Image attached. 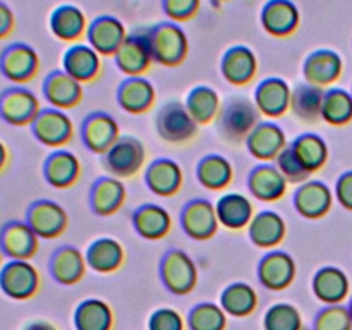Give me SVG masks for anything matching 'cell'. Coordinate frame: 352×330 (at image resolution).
<instances>
[{"mask_svg": "<svg viewBox=\"0 0 352 330\" xmlns=\"http://www.w3.org/2000/svg\"><path fill=\"white\" fill-rule=\"evenodd\" d=\"M153 62L165 67H177L189 54V40L182 26L174 21H162L144 28Z\"/></svg>", "mask_w": 352, "mask_h": 330, "instance_id": "cell-1", "label": "cell"}, {"mask_svg": "<svg viewBox=\"0 0 352 330\" xmlns=\"http://www.w3.org/2000/svg\"><path fill=\"white\" fill-rule=\"evenodd\" d=\"M260 110L254 100L246 96H232L220 109L217 117V129L229 143H243L251 131L261 122Z\"/></svg>", "mask_w": 352, "mask_h": 330, "instance_id": "cell-2", "label": "cell"}, {"mask_svg": "<svg viewBox=\"0 0 352 330\" xmlns=\"http://www.w3.org/2000/svg\"><path fill=\"white\" fill-rule=\"evenodd\" d=\"M41 277L30 260H9L0 268V291L14 301H28L40 292Z\"/></svg>", "mask_w": 352, "mask_h": 330, "instance_id": "cell-3", "label": "cell"}, {"mask_svg": "<svg viewBox=\"0 0 352 330\" xmlns=\"http://www.w3.org/2000/svg\"><path fill=\"white\" fill-rule=\"evenodd\" d=\"M40 55L24 41L9 43L0 52V74L17 86L33 81L40 72Z\"/></svg>", "mask_w": 352, "mask_h": 330, "instance_id": "cell-4", "label": "cell"}, {"mask_svg": "<svg viewBox=\"0 0 352 330\" xmlns=\"http://www.w3.org/2000/svg\"><path fill=\"white\" fill-rule=\"evenodd\" d=\"M146 162V148L138 138L120 136L103 155V167L112 177H134Z\"/></svg>", "mask_w": 352, "mask_h": 330, "instance_id": "cell-5", "label": "cell"}, {"mask_svg": "<svg viewBox=\"0 0 352 330\" xmlns=\"http://www.w3.org/2000/svg\"><path fill=\"white\" fill-rule=\"evenodd\" d=\"M160 278L172 294L186 296L198 284V268L186 251L170 250L160 261Z\"/></svg>", "mask_w": 352, "mask_h": 330, "instance_id": "cell-6", "label": "cell"}, {"mask_svg": "<svg viewBox=\"0 0 352 330\" xmlns=\"http://www.w3.org/2000/svg\"><path fill=\"white\" fill-rule=\"evenodd\" d=\"M30 127L38 143H41L43 146L54 148V150L64 148L74 138L72 119L64 110L54 109V107L41 109Z\"/></svg>", "mask_w": 352, "mask_h": 330, "instance_id": "cell-7", "label": "cell"}, {"mask_svg": "<svg viewBox=\"0 0 352 330\" xmlns=\"http://www.w3.org/2000/svg\"><path fill=\"white\" fill-rule=\"evenodd\" d=\"M40 110V100L26 86L14 85L0 93V119L9 126H31Z\"/></svg>", "mask_w": 352, "mask_h": 330, "instance_id": "cell-8", "label": "cell"}, {"mask_svg": "<svg viewBox=\"0 0 352 330\" xmlns=\"http://www.w3.org/2000/svg\"><path fill=\"white\" fill-rule=\"evenodd\" d=\"M155 127L158 136L167 143H186L192 140L198 131V124L186 109V103L172 100L167 102L155 117Z\"/></svg>", "mask_w": 352, "mask_h": 330, "instance_id": "cell-9", "label": "cell"}, {"mask_svg": "<svg viewBox=\"0 0 352 330\" xmlns=\"http://www.w3.org/2000/svg\"><path fill=\"white\" fill-rule=\"evenodd\" d=\"M26 223L40 239H57L69 226L64 206L52 199H36L26 210Z\"/></svg>", "mask_w": 352, "mask_h": 330, "instance_id": "cell-10", "label": "cell"}, {"mask_svg": "<svg viewBox=\"0 0 352 330\" xmlns=\"http://www.w3.org/2000/svg\"><path fill=\"white\" fill-rule=\"evenodd\" d=\"M113 60H116L117 69L127 78L143 76L144 72L150 71L151 64H153V55H151L144 28L127 34L126 41L113 55Z\"/></svg>", "mask_w": 352, "mask_h": 330, "instance_id": "cell-11", "label": "cell"}, {"mask_svg": "<svg viewBox=\"0 0 352 330\" xmlns=\"http://www.w3.org/2000/svg\"><path fill=\"white\" fill-rule=\"evenodd\" d=\"M38 248L40 237L26 220H9L0 227V251L7 260H31Z\"/></svg>", "mask_w": 352, "mask_h": 330, "instance_id": "cell-12", "label": "cell"}, {"mask_svg": "<svg viewBox=\"0 0 352 330\" xmlns=\"http://www.w3.org/2000/svg\"><path fill=\"white\" fill-rule=\"evenodd\" d=\"M215 205L208 199L196 198L186 203L181 212V227L186 236L195 241H208L219 230Z\"/></svg>", "mask_w": 352, "mask_h": 330, "instance_id": "cell-13", "label": "cell"}, {"mask_svg": "<svg viewBox=\"0 0 352 330\" xmlns=\"http://www.w3.org/2000/svg\"><path fill=\"white\" fill-rule=\"evenodd\" d=\"M127 31L122 21L110 14H102L88 24L86 40L102 57H113L126 41Z\"/></svg>", "mask_w": 352, "mask_h": 330, "instance_id": "cell-14", "label": "cell"}, {"mask_svg": "<svg viewBox=\"0 0 352 330\" xmlns=\"http://www.w3.org/2000/svg\"><path fill=\"white\" fill-rule=\"evenodd\" d=\"M246 148L261 164H272L287 148V136L277 122L261 120L248 136Z\"/></svg>", "mask_w": 352, "mask_h": 330, "instance_id": "cell-15", "label": "cell"}, {"mask_svg": "<svg viewBox=\"0 0 352 330\" xmlns=\"http://www.w3.org/2000/svg\"><path fill=\"white\" fill-rule=\"evenodd\" d=\"M296 267L294 258L280 250H272L258 263V280L268 291H284L294 282Z\"/></svg>", "mask_w": 352, "mask_h": 330, "instance_id": "cell-16", "label": "cell"}, {"mask_svg": "<svg viewBox=\"0 0 352 330\" xmlns=\"http://www.w3.org/2000/svg\"><path fill=\"white\" fill-rule=\"evenodd\" d=\"M344 72V60L332 48H318L313 50L302 64L305 81L313 86H332L340 79Z\"/></svg>", "mask_w": 352, "mask_h": 330, "instance_id": "cell-17", "label": "cell"}, {"mask_svg": "<svg viewBox=\"0 0 352 330\" xmlns=\"http://www.w3.org/2000/svg\"><path fill=\"white\" fill-rule=\"evenodd\" d=\"M119 138V124L109 113L93 112L82 120L81 140L91 153L105 155Z\"/></svg>", "mask_w": 352, "mask_h": 330, "instance_id": "cell-18", "label": "cell"}, {"mask_svg": "<svg viewBox=\"0 0 352 330\" xmlns=\"http://www.w3.org/2000/svg\"><path fill=\"white\" fill-rule=\"evenodd\" d=\"M260 23L270 36L285 38L299 28L301 12L292 0H267L261 7Z\"/></svg>", "mask_w": 352, "mask_h": 330, "instance_id": "cell-19", "label": "cell"}, {"mask_svg": "<svg viewBox=\"0 0 352 330\" xmlns=\"http://www.w3.org/2000/svg\"><path fill=\"white\" fill-rule=\"evenodd\" d=\"M294 208L301 217L308 220H318L330 212L333 205V192L325 182L308 179L299 184L294 192Z\"/></svg>", "mask_w": 352, "mask_h": 330, "instance_id": "cell-20", "label": "cell"}, {"mask_svg": "<svg viewBox=\"0 0 352 330\" xmlns=\"http://www.w3.org/2000/svg\"><path fill=\"white\" fill-rule=\"evenodd\" d=\"M41 93L50 107L58 110L74 109L82 102V95H85L81 82L76 81L62 69L48 72L41 85Z\"/></svg>", "mask_w": 352, "mask_h": 330, "instance_id": "cell-21", "label": "cell"}, {"mask_svg": "<svg viewBox=\"0 0 352 330\" xmlns=\"http://www.w3.org/2000/svg\"><path fill=\"white\" fill-rule=\"evenodd\" d=\"M291 96L292 88L289 82L277 76L265 78L263 81L258 82L254 89V103L261 116L268 119H277L284 116L291 109Z\"/></svg>", "mask_w": 352, "mask_h": 330, "instance_id": "cell-22", "label": "cell"}, {"mask_svg": "<svg viewBox=\"0 0 352 330\" xmlns=\"http://www.w3.org/2000/svg\"><path fill=\"white\" fill-rule=\"evenodd\" d=\"M220 72L232 86H244L256 78L258 57L246 45H234L227 48L220 60Z\"/></svg>", "mask_w": 352, "mask_h": 330, "instance_id": "cell-23", "label": "cell"}, {"mask_svg": "<svg viewBox=\"0 0 352 330\" xmlns=\"http://www.w3.org/2000/svg\"><path fill=\"white\" fill-rule=\"evenodd\" d=\"M62 71L81 85L95 81L102 72V55L88 43H72L62 55Z\"/></svg>", "mask_w": 352, "mask_h": 330, "instance_id": "cell-24", "label": "cell"}, {"mask_svg": "<svg viewBox=\"0 0 352 330\" xmlns=\"http://www.w3.org/2000/svg\"><path fill=\"white\" fill-rule=\"evenodd\" d=\"M287 179L280 174L275 164H260L248 175V189L263 203H274L287 192Z\"/></svg>", "mask_w": 352, "mask_h": 330, "instance_id": "cell-25", "label": "cell"}, {"mask_svg": "<svg viewBox=\"0 0 352 330\" xmlns=\"http://www.w3.org/2000/svg\"><path fill=\"white\" fill-rule=\"evenodd\" d=\"M48 28L57 40L65 43H78L88 30V21L81 7L74 3H62L52 10Z\"/></svg>", "mask_w": 352, "mask_h": 330, "instance_id": "cell-26", "label": "cell"}, {"mask_svg": "<svg viewBox=\"0 0 352 330\" xmlns=\"http://www.w3.org/2000/svg\"><path fill=\"white\" fill-rule=\"evenodd\" d=\"M144 182L153 195L168 198L179 192L184 182V174L181 165L172 158H157L146 167Z\"/></svg>", "mask_w": 352, "mask_h": 330, "instance_id": "cell-27", "label": "cell"}, {"mask_svg": "<svg viewBox=\"0 0 352 330\" xmlns=\"http://www.w3.org/2000/svg\"><path fill=\"white\" fill-rule=\"evenodd\" d=\"M81 175V162L72 151L54 150L43 162V177L52 188L67 189L78 182Z\"/></svg>", "mask_w": 352, "mask_h": 330, "instance_id": "cell-28", "label": "cell"}, {"mask_svg": "<svg viewBox=\"0 0 352 330\" xmlns=\"http://www.w3.org/2000/svg\"><path fill=\"white\" fill-rule=\"evenodd\" d=\"M285 234H287V226L284 217L274 210H261L254 213L253 220L248 226V236L251 243L265 250L277 248L285 239Z\"/></svg>", "mask_w": 352, "mask_h": 330, "instance_id": "cell-29", "label": "cell"}, {"mask_svg": "<svg viewBox=\"0 0 352 330\" xmlns=\"http://www.w3.org/2000/svg\"><path fill=\"white\" fill-rule=\"evenodd\" d=\"M86 258L76 246H60L52 253L48 270L55 282L62 285H74L85 278Z\"/></svg>", "mask_w": 352, "mask_h": 330, "instance_id": "cell-30", "label": "cell"}, {"mask_svg": "<svg viewBox=\"0 0 352 330\" xmlns=\"http://www.w3.org/2000/svg\"><path fill=\"white\" fill-rule=\"evenodd\" d=\"M157 100L155 86L143 76L126 78L117 88V103L122 110L133 116L148 112Z\"/></svg>", "mask_w": 352, "mask_h": 330, "instance_id": "cell-31", "label": "cell"}, {"mask_svg": "<svg viewBox=\"0 0 352 330\" xmlns=\"http://www.w3.org/2000/svg\"><path fill=\"white\" fill-rule=\"evenodd\" d=\"M127 189L120 179L107 175L93 182L89 191V206L100 217H110L119 212L126 203Z\"/></svg>", "mask_w": 352, "mask_h": 330, "instance_id": "cell-32", "label": "cell"}, {"mask_svg": "<svg viewBox=\"0 0 352 330\" xmlns=\"http://www.w3.org/2000/svg\"><path fill=\"white\" fill-rule=\"evenodd\" d=\"M219 223L229 230L248 229L254 217V206L243 192H226L215 203Z\"/></svg>", "mask_w": 352, "mask_h": 330, "instance_id": "cell-33", "label": "cell"}, {"mask_svg": "<svg viewBox=\"0 0 352 330\" xmlns=\"http://www.w3.org/2000/svg\"><path fill=\"white\" fill-rule=\"evenodd\" d=\"M351 282L339 267H323L313 277V292L316 299L330 305H342L349 296Z\"/></svg>", "mask_w": 352, "mask_h": 330, "instance_id": "cell-34", "label": "cell"}, {"mask_svg": "<svg viewBox=\"0 0 352 330\" xmlns=\"http://www.w3.org/2000/svg\"><path fill=\"white\" fill-rule=\"evenodd\" d=\"M133 227L143 239H164L172 229V217L164 206L157 203H146L133 213Z\"/></svg>", "mask_w": 352, "mask_h": 330, "instance_id": "cell-35", "label": "cell"}, {"mask_svg": "<svg viewBox=\"0 0 352 330\" xmlns=\"http://www.w3.org/2000/svg\"><path fill=\"white\" fill-rule=\"evenodd\" d=\"M86 263L96 274H113L124 265L126 251L113 237H98L88 246L85 253Z\"/></svg>", "mask_w": 352, "mask_h": 330, "instance_id": "cell-36", "label": "cell"}, {"mask_svg": "<svg viewBox=\"0 0 352 330\" xmlns=\"http://www.w3.org/2000/svg\"><path fill=\"white\" fill-rule=\"evenodd\" d=\"M258 292L253 285L246 282H232L227 285L220 296V306L223 311L234 318H246L253 315L258 308Z\"/></svg>", "mask_w": 352, "mask_h": 330, "instance_id": "cell-37", "label": "cell"}, {"mask_svg": "<svg viewBox=\"0 0 352 330\" xmlns=\"http://www.w3.org/2000/svg\"><path fill=\"white\" fill-rule=\"evenodd\" d=\"M196 177L205 189L210 191H222L229 188L234 181V167L222 155H206L198 162Z\"/></svg>", "mask_w": 352, "mask_h": 330, "instance_id": "cell-38", "label": "cell"}, {"mask_svg": "<svg viewBox=\"0 0 352 330\" xmlns=\"http://www.w3.org/2000/svg\"><path fill=\"white\" fill-rule=\"evenodd\" d=\"M325 89L313 86L309 82H301L292 89L291 112L299 120L306 124H315L322 119V105Z\"/></svg>", "mask_w": 352, "mask_h": 330, "instance_id": "cell-39", "label": "cell"}, {"mask_svg": "<svg viewBox=\"0 0 352 330\" xmlns=\"http://www.w3.org/2000/svg\"><path fill=\"white\" fill-rule=\"evenodd\" d=\"M186 109L198 126H208L219 117L222 102L217 89H213L212 86L199 85L188 93Z\"/></svg>", "mask_w": 352, "mask_h": 330, "instance_id": "cell-40", "label": "cell"}, {"mask_svg": "<svg viewBox=\"0 0 352 330\" xmlns=\"http://www.w3.org/2000/svg\"><path fill=\"white\" fill-rule=\"evenodd\" d=\"M113 320L109 302L98 298L85 299L74 311L76 330H112Z\"/></svg>", "mask_w": 352, "mask_h": 330, "instance_id": "cell-41", "label": "cell"}, {"mask_svg": "<svg viewBox=\"0 0 352 330\" xmlns=\"http://www.w3.org/2000/svg\"><path fill=\"white\" fill-rule=\"evenodd\" d=\"M291 148L309 174L318 172L329 160V146L320 134H299L291 143Z\"/></svg>", "mask_w": 352, "mask_h": 330, "instance_id": "cell-42", "label": "cell"}, {"mask_svg": "<svg viewBox=\"0 0 352 330\" xmlns=\"http://www.w3.org/2000/svg\"><path fill=\"white\" fill-rule=\"evenodd\" d=\"M322 120L330 126H346L352 120V95L344 88L325 91L322 105Z\"/></svg>", "mask_w": 352, "mask_h": 330, "instance_id": "cell-43", "label": "cell"}, {"mask_svg": "<svg viewBox=\"0 0 352 330\" xmlns=\"http://www.w3.org/2000/svg\"><path fill=\"white\" fill-rule=\"evenodd\" d=\"M227 316L217 302H199L189 311L188 327L189 330H226Z\"/></svg>", "mask_w": 352, "mask_h": 330, "instance_id": "cell-44", "label": "cell"}, {"mask_svg": "<svg viewBox=\"0 0 352 330\" xmlns=\"http://www.w3.org/2000/svg\"><path fill=\"white\" fill-rule=\"evenodd\" d=\"M265 330H302V315L291 302H275L263 316Z\"/></svg>", "mask_w": 352, "mask_h": 330, "instance_id": "cell-45", "label": "cell"}, {"mask_svg": "<svg viewBox=\"0 0 352 330\" xmlns=\"http://www.w3.org/2000/svg\"><path fill=\"white\" fill-rule=\"evenodd\" d=\"M313 330H352V316L349 308L342 305L325 306L316 315Z\"/></svg>", "mask_w": 352, "mask_h": 330, "instance_id": "cell-46", "label": "cell"}, {"mask_svg": "<svg viewBox=\"0 0 352 330\" xmlns=\"http://www.w3.org/2000/svg\"><path fill=\"white\" fill-rule=\"evenodd\" d=\"M275 167L280 170V174L287 179V182H296V184H302L309 179V172L302 167V164L299 162V158L296 157V153L292 151L291 144L275 158Z\"/></svg>", "mask_w": 352, "mask_h": 330, "instance_id": "cell-47", "label": "cell"}, {"mask_svg": "<svg viewBox=\"0 0 352 330\" xmlns=\"http://www.w3.org/2000/svg\"><path fill=\"white\" fill-rule=\"evenodd\" d=\"M201 0H162V10L174 23H186L198 16Z\"/></svg>", "mask_w": 352, "mask_h": 330, "instance_id": "cell-48", "label": "cell"}, {"mask_svg": "<svg viewBox=\"0 0 352 330\" xmlns=\"http://www.w3.org/2000/svg\"><path fill=\"white\" fill-rule=\"evenodd\" d=\"M150 330H186V322L174 308H160L151 313L148 320Z\"/></svg>", "mask_w": 352, "mask_h": 330, "instance_id": "cell-49", "label": "cell"}, {"mask_svg": "<svg viewBox=\"0 0 352 330\" xmlns=\"http://www.w3.org/2000/svg\"><path fill=\"white\" fill-rule=\"evenodd\" d=\"M336 198L346 210L352 212V170L344 172L336 184Z\"/></svg>", "mask_w": 352, "mask_h": 330, "instance_id": "cell-50", "label": "cell"}, {"mask_svg": "<svg viewBox=\"0 0 352 330\" xmlns=\"http://www.w3.org/2000/svg\"><path fill=\"white\" fill-rule=\"evenodd\" d=\"M14 28H16L14 10L3 0H0V40H7L14 33Z\"/></svg>", "mask_w": 352, "mask_h": 330, "instance_id": "cell-51", "label": "cell"}, {"mask_svg": "<svg viewBox=\"0 0 352 330\" xmlns=\"http://www.w3.org/2000/svg\"><path fill=\"white\" fill-rule=\"evenodd\" d=\"M24 330H57V327L47 320H34V322L28 323Z\"/></svg>", "mask_w": 352, "mask_h": 330, "instance_id": "cell-52", "label": "cell"}, {"mask_svg": "<svg viewBox=\"0 0 352 330\" xmlns=\"http://www.w3.org/2000/svg\"><path fill=\"white\" fill-rule=\"evenodd\" d=\"M9 160H10L9 148H7V144L3 143L2 140H0V174H2V172L7 168V165H9Z\"/></svg>", "mask_w": 352, "mask_h": 330, "instance_id": "cell-53", "label": "cell"}, {"mask_svg": "<svg viewBox=\"0 0 352 330\" xmlns=\"http://www.w3.org/2000/svg\"><path fill=\"white\" fill-rule=\"evenodd\" d=\"M210 2H212L213 7H220V6H222V3L230 2V0H210Z\"/></svg>", "mask_w": 352, "mask_h": 330, "instance_id": "cell-54", "label": "cell"}, {"mask_svg": "<svg viewBox=\"0 0 352 330\" xmlns=\"http://www.w3.org/2000/svg\"><path fill=\"white\" fill-rule=\"evenodd\" d=\"M2 265H3V254L2 251H0V268H2Z\"/></svg>", "mask_w": 352, "mask_h": 330, "instance_id": "cell-55", "label": "cell"}, {"mask_svg": "<svg viewBox=\"0 0 352 330\" xmlns=\"http://www.w3.org/2000/svg\"><path fill=\"white\" fill-rule=\"evenodd\" d=\"M349 313H351V316H352V299H351V302H349Z\"/></svg>", "mask_w": 352, "mask_h": 330, "instance_id": "cell-56", "label": "cell"}, {"mask_svg": "<svg viewBox=\"0 0 352 330\" xmlns=\"http://www.w3.org/2000/svg\"><path fill=\"white\" fill-rule=\"evenodd\" d=\"M351 95H352V91H351Z\"/></svg>", "mask_w": 352, "mask_h": 330, "instance_id": "cell-57", "label": "cell"}]
</instances>
